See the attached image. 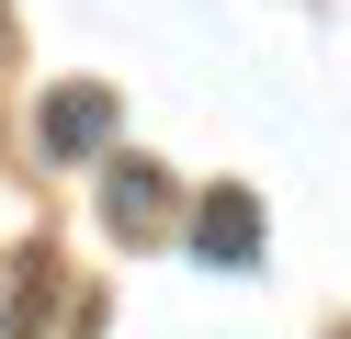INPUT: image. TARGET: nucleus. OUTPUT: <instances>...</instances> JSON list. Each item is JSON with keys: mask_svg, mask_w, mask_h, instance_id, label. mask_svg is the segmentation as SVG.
<instances>
[{"mask_svg": "<svg viewBox=\"0 0 351 339\" xmlns=\"http://www.w3.org/2000/svg\"><path fill=\"white\" fill-rule=\"evenodd\" d=\"M102 215H114V238H159L170 226V192L147 158H114V181H102Z\"/></svg>", "mask_w": 351, "mask_h": 339, "instance_id": "obj_1", "label": "nucleus"}, {"mask_svg": "<svg viewBox=\"0 0 351 339\" xmlns=\"http://www.w3.org/2000/svg\"><path fill=\"white\" fill-rule=\"evenodd\" d=\"M102 136H114V102H102V90H57V102H46V147L57 158L102 147Z\"/></svg>", "mask_w": 351, "mask_h": 339, "instance_id": "obj_2", "label": "nucleus"}, {"mask_svg": "<svg viewBox=\"0 0 351 339\" xmlns=\"http://www.w3.org/2000/svg\"><path fill=\"white\" fill-rule=\"evenodd\" d=\"M204 249H215V260H238V249H250V203H238V192L204 203Z\"/></svg>", "mask_w": 351, "mask_h": 339, "instance_id": "obj_3", "label": "nucleus"}]
</instances>
